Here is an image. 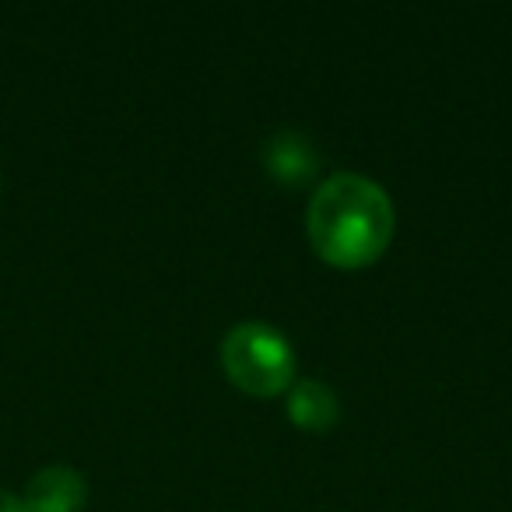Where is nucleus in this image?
Masks as SVG:
<instances>
[{
  "label": "nucleus",
  "mask_w": 512,
  "mask_h": 512,
  "mask_svg": "<svg viewBox=\"0 0 512 512\" xmlns=\"http://www.w3.org/2000/svg\"><path fill=\"white\" fill-rule=\"evenodd\" d=\"M0 512H29L22 502V495H15V491L0 488Z\"/></svg>",
  "instance_id": "6"
},
{
  "label": "nucleus",
  "mask_w": 512,
  "mask_h": 512,
  "mask_svg": "<svg viewBox=\"0 0 512 512\" xmlns=\"http://www.w3.org/2000/svg\"><path fill=\"white\" fill-rule=\"evenodd\" d=\"M397 211L390 193L358 172H334L313 190L306 232L320 260L341 271L376 264L393 242Z\"/></svg>",
  "instance_id": "1"
},
{
  "label": "nucleus",
  "mask_w": 512,
  "mask_h": 512,
  "mask_svg": "<svg viewBox=\"0 0 512 512\" xmlns=\"http://www.w3.org/2000/svg\"><path fill=\"white\" fill-rule=\"evenodd\" d=\"M320 162V148L302 130H281L264 144V172L278 186H288V190L313 183L316 172H320Z\"/></svg>",
  "instance_id": "3"
},
{
  "label": "nucleus",
  "mask_w": 512,
  "mask_h": 512,
  "mask_svg": "<svg viewBox=\"0 0 512 512\" xmlns=\"http://www.w3.org/2000/svg\"><path fill=\"white\" fill-rule=\"evenodd\" d=\"M22 502L29 512H81L88 502V484L81 470L67 463H50L29 477Z\"/></svg>",
  "instance_id": "4"
},
{
  "label": "nucleus",
  "mask_w": 512,
  "mask_h": 512,
  "mask_svg": "<svg viewBox=\"0 0 512 512\" xmlns=\"http://www.w3.org/2000/svg\"><path fill=\"white\" fill-rule=\"evenodd\" d=\"M221 369L249 397H278L295 383V348L271 323H239L221 341Z\"/></svg>",
  "instance_id": "2"
},
{
  "label": "nucleus",
  "mask_w": 512,
  "mask_h": 512,
  "mask_svg": "<svg viewBox=\"0 0 512 512\" xmlns=\"http://www.w3.org/2000/svg\"><path fill=\"white\" fill-rule=\"evenodd\" d=\"M285 407L292 425L313 435L330 432L337 425V418H341V400H337L334 386L320 383V379H299V383H292Z\"/></svg>",
  "instance_id": "5"
}]
</instances>
